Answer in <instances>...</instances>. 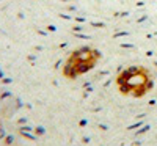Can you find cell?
<instances>
[{"label": "cell", "instance_id": "6da1fadb", "mask_svg": "<svg viewBox=\"0 0 157 146\" xmlns=\"http://www.w3.org/2000/svg\"><path fill=\"white\" fill-rule=\"evenodd\" d=\"M121 90L124 93L129 94H142L146 91V77L145 76H140V74H135V76H124L120 80Z\"/></svg>", "mask_w": 157, "mask_h": 146}]
</instances>
